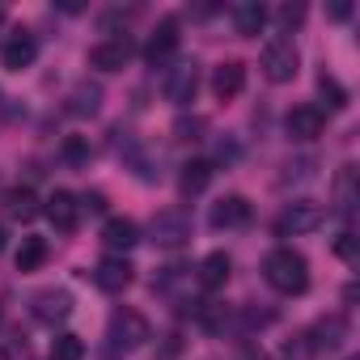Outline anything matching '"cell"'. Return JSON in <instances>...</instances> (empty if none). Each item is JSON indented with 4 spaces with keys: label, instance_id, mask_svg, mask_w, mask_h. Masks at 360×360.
<instances>
[{
    "label": "cell",
    "instance_id": "14",
    "mask_svg": "<svg viewBox=\"0 0 360 360\" xmlns=\"http://www.w3.org/2000/svg\"><path fill=\"white\" fill-rule=\"evenodd\" d=\"M347 339V318L343 314H326V318H318V326H314V335H309V343H314V352H335L339 343Z\"/></svg>",
    "mask_w": 360,
    "mask_h": 360
},
{
    "label": "cell",
    "instance_id": "8",
    "mask_svg": "<svg viewBox=\"0 0 360 360\" xmlns=\"http://www.w3.org/2000/svg\"><path fill=\"white\" fill-rule=\"evenodd\" d=\"M30 309H34V318H39V322L56 326V322H64V318L72 314V297H68L64 288H43V292H34V297H30Z\"/></svg>",
    "mask_w": 360,
    "mask_h": 360
},
{
    "label": "cell",
    "instance_id": "19",
    "mask_svg": "<svg viewBox=\"0 0 360 360\" xmlns=\"http://www.w3.org/2000/svg\"><path fill=\"white\" fill-rule=\"evenodd\" d=\"M98 106H102V85H94V81H81V85H72V94H68V110L72 115H98Z\"/></svg>",
    "mask_w": 360,
    "mask_h": 360
},
{
    "label": "cell",
    "instance_id": "33",
    "mask_svg": "<svg viewBox=\"0 0 360 360\" xmlns=\"http://www.w3.org/2000/svg\"><path fill=\"white\" fill-rule=\"evenodd\" d=\"M81 208H89V212H102V208H106V200L94 191V195H85V200H81Z\"/></svg>",
    "mask_w": 360,
    "mask_h": 360
},
{
    "label": "cell",
    "instance_id": "4",
    "mask_svg": "<svg viewBox=\"0 0 360 360\" xmlns=\"http://www.w3.org/2000/svg\"><path fill=\"white\" fill-rule=\"evenodd\" d=\"M148 233H153V242H157V246L178 250V246H187V242H191V217H187L183 208H165V212H157V217H153Z\"/></svg>",
    "mask_w": 360,
    "mask_h": 360
},
{
    "label": "cell",
    "instance_id": "3",
    "mask_svg": "<svg viewBox=\"0 0 360 360\" xmlns=\"http://www.w3.org/2000/svg\"><path fill=\"white\" fill-rule=\"evenodd\" d=\"M297 64H301V56H297V47H292L288 39H271V43L263 47V56H259L263 77H267V81H276V85L292 81V77H297Z\"/></svg>",
    "mask_w": 360,
    "mask_h": 360
},
{
    "label": "cell",
    "instance_id": "25",
    "mask_svg": "<svg viewBox=\"0 0 360 360\" xmlns=\"http://www.w3.org/2000/svg\"><path fill=\"white\" fill-rule=\"evenodd\" d=\"M85 356V343L77 339V335H56V343H51V360H81Z\"/></svg>",
    "mask_w": 360,
    "mask_h": 360
},
{
    "label": "cell",
    "instance_id": "27",
    "mask_svg": "<svg viewBox=\"0 0 360 360\" xmlns=\"http://www.w3.org/2000/svg\"><path fill=\"white\" fill-rule=\"evenodd\" d=\"M204 127H208V123H204L200 115L178 119V123H174V140H183V144H187V140H204Z\"/></svg>",
    "mask_w": 360,
    "mask_h": 360
},
{
    "label": "cell",
    "instance_id": "28",
    "mask_svg": "<svg viewBox=\"0 0 360 360\" xmlns=\"http://www.w3.org/2000/svg\"><path fill=\"white\" fill-rule=\"evenodd\" d=\"M64 161H68V165H85V161H89V144H85L81 136H68V140H64Z\"/></svg>",
    "mask_w": 360,
    "mask_h": 360
},
{
    "label": "cell",
    "instance_id": "6",
    "mask_svg": "<svg viewBox=\"0 0 360 360\" xmlns=\"http://www.w3.org/2000/svg\"><path fill=\"white\" fill-rule=\"evenodd\" d=\"M195 89H200V68H195V60H178V64L165 72V98H169L174 106H187V102L195 98Z\"/></svg>",
    "mask_w": 360,
    "mask_h": 360
},
{
    "label": "cell",
    "instance_id": "9",
    "mask_svg": "<svg viewBox=\"0 0 360 360\" xmlns=\"http://www.w3.org/2000/svg\"><path fill=\"white\" fill-rule=\"evenodd\" d=\"M174 51H178V22H174V18H165V22H157L153 39L144 43V60H148L153 68H161Z\"/></svg>",
    "mask_w": 360,
    "mask_h": 360
},
{
    "label": "cell",
    "instance_id": "7",
    "mask_svg": "<svg viewBox=\"0 0 360 360\" xmlns=\"http://www.w3.org/2000/svg\"><path fill=\"white\" fill-rule=\"evenodd\" d=\"M322 127H326V115H322L318 106H292V110L284 115V131H288L292 140H301V144L318 140Z\"/></svg>",
    "mask_w": 360,
    "mask_h": 360
},
{
    "label": "cell",
    "instance_id": "34",
    "mask_svg": "<svg viewBox=\"0 0 360 360\" xmlns=\"http://www.w3.org/2000/svg\"><path fill=\"white\" fill-rule=\"evenodd\" d=\"M0 360H9V352H0Z\"/></svg>",
    "mask_w": 360,
    "mask_h": 360
},
{
    "label": "cell",
    "instance_id": "13",
    "mask_svg": "<svg viewBox=\"0 0 360 360\" xmlns=\"http://www.w3.org/2000/svg\"><path fill=\"white\" fill-rule=\"evenodd\" d=\"M94 284L102 288V292H123L127 284H131V263L127 259H102L98 267H94Z\"/></svg>",
    "mask_w": 360,
    "mask_h": 360
},
{
    "label": "cell",
    "instance_id": "17",
    "mask_svg": "<svg viewBox=\"0 0 360 360\" xmlns=\"http://www.w3.org/2000/svg\"><path fill=\"white\" fill-rule=\"evenodd\" d=\"M102 242H106L110 250H131V246L140 242V229H136V221H127V217H110L106 229H102Z\"/></svg>",
    "mask_w": 360,
    "mask_h": 360
},
{
    "label": "cell",
    "instance_id": "21",
    "mask_svg": "<svg viewBox=\"0 0 360 360\" xmlns=\"http://www.w3.org/2000/svg\"><path fill=\"white\" fill-rule=\"evenodd\" d=\"M5 204H9V217L13 221H34L43 208H39V195L30 191V187H13L9 195H5Z\"/></svg>",
    "mask_w": 360,
    "mask_h": 360
},
{
    "label": "cell",
    "instance_id": "5",
    "mask_svg": "<svg viewBox=\"0 0 360 360\" xmlns=\"http://www.w3.org/2000/svg\"><path fill=\"white\" fill-rule=\"evenodd\" d=\"M318 225H322V208L309 204V200H301V204H288V208L280 212L276 233H280V238H297V233H314Z\"/></svg>",
    "mask_w": 360,
    "mask_h": 360
},
{
    "label": "cell",
    "instance_id": "30",
    "mask_svg": "<svg viewBox=\"0 0 360 360\" xmlns=\"http://www.w3.org/2000/svg\"><path fill=\"white\" fill-rule=\"evenodd\" d=\"M314 356V343H309V335H297L288 347H284V360H309Z\"/></svg>",
    "mask_w": 360,
    "mask_h": 360
},
{
    "label": "cell",
    "instance_id": "15",
    "mask_svg": "<svg viewBox=\"0 0 360 360\" xmlns=\"http://www.w3.org/2000/svg\"><path fill=\"white\" fill-rule=\"evenodd\" d=\"M34 56H39V43H34V34H13L9 43H5V51H0V60H5V68H13V72H22V68H30L34 64Z\"/></svg>",
    "mask_w": 360,
    "mask_h": 360
},
{
    "label": "cell",
    "instance_id": "24",
    "mask_svg": "<svg viewBox=\"0 0 360 360\" xmlns=\"http://www.w3.org/2000/svg\"><path fill=\"white\" fill-rule=\"evenodd\" d=\"M47 263V242L43 238H26L18 246V271H39Z\"/></svg>",
    "mask_w": 360,
    "mask_h": 360
},
{
    "label": "cell",
    "instance_id": "16",
    "mask_svg": "<svg viewBox=\"0 0 360 360\" xmlns=\"http://www.w3.org/2000/svg\"><path fill=\"white\" fill-rule=\"evenodd\" d=\"M242 89H246V68H242L238 60L221 64V68H217V77H212V94H217L221 102H229V98H238Z\"/></svg>",
    "mask_w": 360,
    "mask_h": 360
},
{
    "label": "cell",
    "instance_id": "1",
    "mask_svg": "<svg viewBox=\"0 0 360 360\" xmlns=\"http://www.w3.org/2000/svg\"><path fill=\"white\" fill-rule=\"evenodd\" d=\"M263 280H267L276 292L297 297V292H305V288H309V263H305L297 250L280 246V250H271V255L263 259Z\"/></svg>",
    "mask_w": 360,
    "mask_h": 360
},
{
    "label": "cell",
    "instance_id": "26",
    "mask_svg": "<svg viewBox=\"0 0 360 360\" xmlns=\"http://www.w3.org/2000/svg\"><path fill=\"white\" fill-rule=\"evenodd\" d=\"M318 89H322V98H326V106H330V110H343V106H347V89H343L335 77H326V72H322V77H318Z\"/></svg>",
    "mask_w": 360,
    "mask_h": 360
},
{
    "label": "cell",
    "instance_id": "2",
    "mask_svg": "<svg viewBox=\"0 0 360 360\" xmlns=\"http://www.w3.org/2000/svg\"><path fill=\"white\" fill-rule=\"evenodd\" d=\"M106 339H110L115 352H136V347H144L153 339V326L136 309H115L110 314V326H106Z\"/></svg>",
    "mask_w": 360,
    "mask_h": 360
},
{
    "label": "cell",
    "instance_id": "23",
    "mask_svg": "<svg viewBox=\"0 0 360 360\" xmlns=\"http://www.w3.org/2000/svg\"><path fill=\"white\" fill-rule=\"evenodd\" d=\"M225 280H229V255L212 250V255L200 263V284H204V288H221Z\"/></svg>",
    "mask_w": 360,
    "mask_h": 360
},
{
    "label": "cell",
    "instance_id": "22",
    "mask_svg": "<svg viewBox=\"0 0 360 360\" xmlns=\"http://www.w3.org/2000/svg\"><path fill=\"white\" fill-rule=\"evenodd\" d=\"M233 22H238V34H259L263 26H267V9L259 5V0H246V5H238L233 9Z\"/></svg>",
    "mask_w": 360,
    "mask_h": 360
},
{
    "label": "cell",
    "instance_id": "12",
    "mask_svg": "<svg viewBox=\"0 0 360 360\" xmlns=\"http://www.w3.org/2000/svg\"><path fill=\"white\" fill-rule=\"evenodd\" d=\"M250 221V204L246 195H225L212 204V229H242Z\"/></svg>",
    "mask_w": 360,
    "mask_h": 360
},
{
    "label": "cell",
    "instance_id": "20",
    "mask_svg": "<svg viewBox=\"0 0 360 360\" xmlns=\"http://www.w3.org/2000/svg\"><path fill=\"white\" fill-rule=\"evenodd\" d=\"M352 208H356V165H343L335 174V212L347 217Z\"/></svg>",
    "mask_w": 360,
    "mask_h": 360
},
{
    "label": "cell",
    "instance_id": "18",
    "mask_svg": "<svg viewBox=\"0 0 360 360\" xmlns=\"http://www.w3.org/2000/svg\"><path fill=\"white\" fill-rule=\"evenodd\" d=\"M208 183H212V161H187L183 174H178V191L183 195H200L208 191Z\"/></svg>",
    "mask_w": 360,
    "mask_h": 360
},
{
    "label": "cell",
    "instance_id": "32",
    "mask_svg": "<svg viewBox=\"0 0 360 360\" xmlns=\"http://www.w3.org/2000/svg\"><path fill=\"white\" fill-rule=\"evenodd\" d=\"M330 18H335V22H347V18H352V5H347V0H339V5H330Z\"/></svg>",
    "mask_w": 360,
    "mask_h": 360
},
{
    "label": "cell",
    "instance_id": "31",
    "mask_svg": "<svg viewBox=\"0 0 360 360\" xmlns=\"http://www.w3.org/2000/svg\"><path fill=\"white\" fill-rule=\"evenodd\" d=\"M301 18H305L301 5H284V9H280V26H301Z\"/></svg>",
    "mask_w": 360,
    "mask_h": 360
},
{
    "label": "cell",
    "instance_id": "29",
    "mask_svg": "<svg viewBox=\"0 0 360 360\" xmlns=\"http://www.w3.org/2000/svg\"><path fill=\"white\" fill-rule=\"evenodd\" d=\"M335 255H339V259H347V263H356V259H360V246H356V233H352V229H343V233L335 238Z\"/></svg>",
    "mask_w": 360,
    "mask_h": 360
},
{
    "label": "cell",
    "instance_id": "10",
    "mask_svg": "<svg viewBox=\"0 0 360 360\" xmlns=\"http://www.w3.org/2000/svg\"><path fill=\"white\" fill-rule=\"evenodd\" d=\"M127 60H131V43L127 39H106V43L89 47V68H98V72H119Z\"/></svg>",
    "mask_w": 360,
    "mask_h": 360
},
{
    "label": "cell",
    "instance_id": "11",
    "mask_svg": "<svg viewBox=\"0 0 360 360\" xmlns=\"http://www.w3.org/2000/svg\"><path fill=\"white\" fill-rule=\"evenodd\" d=\"M47 221L60 229V233H72L77 229V221H81V200L72 195V191H56L51 200H47Z\"/></svg>",
    "mask_w": 360,
    "mask_h": 360
}]
</instances>
